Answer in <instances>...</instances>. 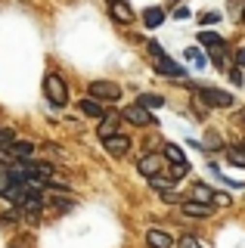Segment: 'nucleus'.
<instances>
[{"label": "nucleus", "instance_id": "1", "mask_svg": "<svg viewBox=\"0 0 245 248\" xmlns=\"http://www.w3.org/2000/svg\"><path fill=\"white\" fill-rule=\"evenodd\" d=\"M44 93H47V103L56 106V108H62L68 103V84L62 81V75H56V72L44 75Z\"/></svg>", "mask_w": 245, "mask_h": 248}, {"label": "nucleus", "instance_id": "2", "mask_svg": "<svg viewBox=\"0 0 245 248\" xmlns=\"http://www.w3.org/2000/svg\"><path fill=\"white\" fill-rule=\"evenodd\" d=\"M196 96L211 108H230L233 106V96L227 90H217V87H196Z\"/></svg>", "mask_w": 245, "mask_h": 248}, {"label": "nucleus", "instance_id": "3", "mask_svg": "<svg viewBox=\"0 0 245 248\" xmlns=\"http://www.w3.org/2000/svg\"><path fill=\"white\" fill-rule=\"evenodd\" d=\"M90 96L99 99V103H118L121 99V87L118 84H112V81H90Z\"/></svg>", "mask_w": 245, "mask_h": 248}, {"label": "nucleus", "instance_id": "4", "mask_svg": "<svg viewBox=\"0 0 245 248\" xmlns=\"http://www.w3.org/2000/svg\"><path fill=\"white\" fill-rule=\"evenodd\" d=\"M121 118L124 121H131V124H137V127H155V115L149 112V108H143L140 103H134V106H127L124 112H121Z\"/></svg>", "mask_w": 245, "mask_h": 248}, {"label": "nucleus", "instance_id": "5", "mask_svg": "<svg viewBox=\"0 0 245 248\" xmlns=\"http://www.w3.org/2000/svg\"><path fill=\"white\" fill-rule=\"evenodd\" d=\"M103 146H106V152H109L112 158H124L127 149H131V137L115 134V137H109V140H103Z\"/></svg>", "mask_w": 245, "mask_h": 248}, {"label": "nucleus", "instance_id": "6", "mask_svg": "<svg viewBox=\"0 0 245 248\" xmlns=\"http://www.w3.org/2000/svg\"><path fill=\"white\" fill-rule=\"evenodd\" d=\"M152 62H155V72H162L165 78H183L186 72H183V65H177L171 56H165V53H158V56H152Z\"/></svg>", "mask_w": 245, "mask_h": 248}, {"label": "nucleus", "instance_id": "7", "mask_svg": "<svg viewBox=\"0 0 245 248\" xmlns=\"http://www.w3.org/2000/svg\"><path fill=\"white\" fill-rule=\"evenodd\" d=\"M109 13L115 22H121V25H134V10L127 6V0H109Z\"/></svg>", "mask_w": 245, "mask_h": 248}, {"label": "nucleus", "instance_id": "8", "mask_svg": "<svg viewBox=\"0 0 245 248\" xmlns=\"http://www.w3.org/2000/svg\"><path fill=\"white\" fill-rule=\"evenodd\" d=\"M137 170L140 174H146V180L149 177H155V174H165V168H162V155H143L140 161H137Z\"/></svg>", "mask_w": 245, "mask_h": 248}, {"label": "nucleus", "instance_id": "9", "mask_svg": "<svg viewBox=\"0 0 245 248\" xmlns=\"http://www.w3.org/2000/svg\"><path fill=\"white\" fill-rule=\"evenodd\" d=\"M189 199L202 202V205H214V202H217V196H214V189L208 183H193V186H189Z\"/></svg>", "mask_w": 245, "mask_h": 248}, {"label": "nucleus", "instance_id": "10", "mask_svg": "<svg viewBox=\"0 0 245 248\" xmlns=\"http://www.w3.org/2000/svg\"><path fill=\"white\" fill-rule=\"evenodd\" d=\"M146 245L149 248H174V236L165 230H149L146 232Z\"/></svg>", "mask_w": 245, "mask_h": 248}, {"label": "nucleus", "instance_id": "11", "mask_svg": "<svg viewBox=\"0 0 245 248\" xmlns=\"http://www.w3.org/2000/svg\"><path fill=\"white\" fill-rule=\"evenodd\" d=\"M180 211L186 214V217H208L214 211V205H202V202H180Z\"/></svg>", "mask_w": 245, "mask_h": 248}, {"label": "nucleus", "instance_id": "12", "mask_svg": "<svg viewBox=\"0 0 245 248\" xmlns=\"http://www.w3.org/2000/svg\"><path fill=\"white\" fill-rule=\"evenodd\" d=\"M118 127H121V118H118V115H109V118L96 127V134H99V140H109V137L118 134Z\"/></svg>", "mask_w": 245, "mask_h": 248}, {"label": "nucleus", "instance_id": "13", "mask_svg": "<svg viewBox=\"0 0 245 248\" xmlns=\"http://www.w3.org/2000/svg\"><path fill=\"white\" fill-rule=\"evenodd\" d=\"M78 106H81V112L87 115V118H103V103L93 96H87V99H78Z\"/></svg>", "mask_w": 245, "mask_h": 248}, {"label": "nucleus", "instance_id": "14", "mask_svg": "<svg viewBox=\"0 0 245 248\" xmlns=\"http://www.w3.org/2000/svg\"><path fill=\"white\" fill-rule=\"evenodd\" d=\"M10 152L16 155L19 161H31V155H34V146H31V143H25V140H16V143L10 146Z\"/></svg>", "mask_w": 245, "mask_h": 248}, {"label": "nucleus", "instance_id": "15", "mask_svg": "<svg viewBox=\"0 0 245 248\" xmlns=\"http://www.w3.org/2000/svg\"><path fill=\"white\" fill-rule=\"evenodd\" d=\"M165 22V13L158 10V6H149V10H143V25L146 28H158Z\"/></svg>", "mask_w": 245, "mask_h": 248}, {"label": "nucleus", "instance_id": "16", "mask_svg": "<svg viewBox=\"0 0 245 248\" xmlns=\"http://www.w3.org/2000/svg\"><path fill=\"white\" fill-rule=\"evenodd\" d=\"M137 103H140L143 108H149V112H155V108L165 106V99L158 96V93H140V96H137Z\"/></svg>", "mask_w": 245, "mask_h": 248}, {"label": "nucleus", "instance_id": "17", "mask_svg": "<svg viewBox=\"0 0 245 248\" xmlns=\"http://www.w3.org/2000/svg\"><path fill=\"white\" fill-rule=\"evenodd\" d=\"M199 44L202 46H211V50H224V37L220 34H214V31H202V34H199Z\"/></svg>", "mask_w": 245, "mask_h": 248}, {"label": "nucleus", "instance_id": "18", "mask_svg": "<svg viewBox=\"0 0 245 248\" xmlns=\"http://www.w3.org/2000/svg\"><path fill=\"white\" fill-rule=\"evenodd\" d=\"M165 158L171 161V165H186V155L177 143H165Z\"/></svg>", "mask_w": 245, "mask_h": 248}, {"label": "nucleus", "instance_id": "19", "mask_svg": "<svg viewBox=\"0 0 245 248\" xmlns=\"http://www.w3.org/2000/svg\"><path fill=\"white\" fill-rule=\"evenodd\" d=\"M227 158H230V165L245 168V149H242V146H230V149H227Z\"/></svg>", "mask_w": 245, "mask_h": 248}, {"label": "nucleus", "instance_id": "20", "mask_svg": "<svg viewBox=\"0 0 245 248\" xmlns=\"http://www.w3.org/2000/svg\"><path fill=\"white\" fill-rule=\"evenodd\" d=\"M186 59L193 62L196 68H205V65H208V59L202 56V50H199V46H189V50H186Z\"/></svg>", "mask_w": 245, "mask_h": 248}, {"label": "nucleus", "instance_id": "21", "mask_svg": "<svg viewBox=\"0 0 245 248\" xmlns=\"http://www.w3.org/2000/svg\"><path fill=\"white\" fill-rule=\"evenodd\" d=\"M205 149H208V152H217V149H224V140H220V137L211 130V134L205 137Z\"/></svg>", "mask_w": 245, "mask_h": 248}, {"label": "nucleus", "instance_id": "22", "mask_svg": "<svg viewBox=\"0 0 245 248\" xmlns=\"http://www.w3.org/2000/svg\"><path fill=\"white\" fill-rule=\"evenodd\" d=\"M186 170H189L186 165H171V168H168V170H165V174H168V177H171V180H174V183H177V180H183V177H186Z\"/></svg>", "mask_w": 245, "mask_h": 248}, {"label": "nucleus", "instance_id": "23", "mask_svg": "<svg viewBox=\"0 0 245 248\" xmlns=\"http://www.w3.org/2000/svg\"><path fill=\"white\" fill-rule=\"evenodd\" d=\"M13 143H16V134H13L10 127H0V146H6V149H10Z\"/></svg>", "mask_w": 245, "mask_h": 248}, {"label": "nucleus", "instance_id": "24", "mask_svg": "<svg viewBox=\"0 0 245 248\" xmlns=\"http://www.w3.org/2000/svg\"><path fill=\"white\" fill-rule=\"evenodd\" d=\"M162 202H165V205H180L183 199H180V196H177L174 189H165V192H162Z\"/></svg>", "mask_w": 245, "mask_h": 248}, {"label": "nucleus", "instance_id": "25", "mask_svg": "<svg viewBox=\"0 0 245 248\" xmlns=\"http://www.w3.org/2000/svg\"><path fill=\"white\" fill-rule=\"evenodd\" d=\"M13 186V177H10V170H0V196H3L6 189Z\"/></svg>", "mask_w": 245, "mask_h": 248}, {"label": "nucleus", "instance_id": "26", "mask_svg": "<svg viewBox=\"0 0 245 248\" xmlns=\"http://www.w3.org/2000/svg\"><path fill=\"white\" fill-rule=\"evenodd\" d=\"M230 81H233L236 87H242V84H245V75H242V68H230Z\"/></svg>", "mask_w": 245, "mask_h": 248}, {"label": "nucleus", "instance_id": "27", "mask_svg": "<svg viewBox=\"0 0 245 248\" xmlns=\"http://www.w3.org/2000/svg\"><path fill=\"white\" fill-rule=\"evenodd\" d=\"M199 22H202V25H214V22H220V13H202Z\"/></svg>", "mask_w": 245, "mask_h": 248}, {"label": "nucleus", "instance_id": "28", "mask_svg": "<svg viewBox=\"0 0 245 248\" xmlns=\"http://www.w3.org/2000/svg\"><path fill=\"white\" fill-rule=\"evenodd\" d=\"M180 248H202V242L193 239V236H186V239H180Z\"/></svg>", "mask_w": 245, "mask_h": 248}, {"label": "nucleus", "instance_id": "29", "mask_svg": "<svg viewBox=\"0 0 245 248\" xmlns=\"http://www.w3.org/2000/svg\"><path fill=\"white\" fill-rule=\"evenodd\" d=\"M174 19H189V10L186 6H177V10H174Z\"/></svg>", "mask_w": 245, "mask_h": 248}, {"label": "nucleus", "instance_id": "30", "mask_svg": "<svg viewBox=\"0 0 245 248\" xmlns=\"http://www.w3.org/2000/svg\"><path fill=\"white\" fill-rule=\"evenodd\" d=\"M236 62L245 68V46H239V50H236Z\"/></svg>", "mask_w": 245, "mask_h": 248}, {"label": "nucleus", "instance_id": "31", "mask_svg": "<svg viewBox=\"0 0 245 248\" xmlns=\"http://www.w3.org/2000/svg\"><path fill=\"white\" fill-rule=\"evenodd\" d=\"M242 25H245V13H242Z\"/></svg>", "mask_w": 245, "mask_h": 248}, {"label": "nucleus", "instance_id": "32", "mask_svg": "<svg viewBox=\"0 0 245 248\" xmlns=\"http://www.w3.org/2000/svg\"><path fill=\"white\" fill-rule=\"evenodd\" d=\"M242 118H245V112H242Z\"/></svg>", "mask_w": 245, "mask_h": 248}]
</instances>
